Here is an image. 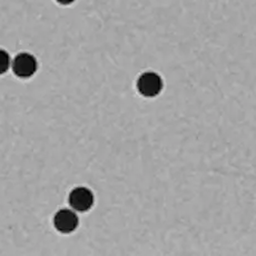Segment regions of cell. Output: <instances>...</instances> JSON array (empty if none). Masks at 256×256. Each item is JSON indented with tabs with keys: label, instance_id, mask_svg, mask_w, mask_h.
I'll return each mask as SVG.
<instances>
[{
	"label": "cell",
	"instance_id": "obj_1",
	"mask_svg": "<svg viewBox=\"0 0 256 256\" xmlns=\"http://www.w3.org/2000/svg\"><path fill=\"white\" fill-rule=\"evenodd\" d=\"M137 90L142 97L154 98L158 96L163 90L164 82L157 72H142L136 82Z\"/></svg>",
	"mask_w": 256,
	"mask_h": 256
},
{
	"label": "cell",
	"instance_id": "obj_2",
	"mask_svg": "<svg viewBox=\"0 0 256 256\" xmlns=\"http://www.w3.org/2000/svg\"><path fill=\"white\" fill-rule=\"evenodd\" d=\"M12 70L14 75L22 80H27L35 75L38 70L36 57L29 52H19L12 59Z\"/></svg>",
	"mask_w": 256,
	"mask_h": 256
},
{
	"label": "cell",
	"instance_id": "obj_3",
	"mask_svg": "<svg viewBox=\"0 0 256 256\" xmlns=\"http://www.w3.org/2000/svg\"><path fill=\"white\" fill-rule=\"evenodd\" d=\"M68 203H70L72 210L78 213H85L92 210L95 203L92 192L85 186H78L72 190L68 196Z\"/></svg>",
	"mask_w": 256,
	"mask_h": 256
},
{
	"label": "cell",
	"instance_id": "obj_4",
	"mask_svg": "<svg viewBox=\"0 0 256 256\" xmlns=\"http://www.w3.org/2000/svg\"><path fill=\"white\" fill-rule=\"evenodd\" d=\"M52 223L57 232L62 234H70L75 232L80 225V218L74 210L62 208L56 212Z\"/></svg>",
	"mask_w": 256,
	"mask_h": 256
},
{
	"label": "cell",
	"instance_id": "obj_5",
	"mask_svg": "<svg viewBox=\"0 0 256 256\" xmlns=\"http://www.w3.org/2000/svg\"><path fill=\"white\" fill-rule=\"evenodd\" d=\"M12 58L4 49L0 48V75H4L12 67Z\"/></svg>",
	"mask_w": 256,
	"mask_h": 256
},
{
	"label": "cell",
	"instance_id": "obj_6",
	"mask_svg": "<svg viewBox=\"0 0 256 256\" xmlns=\"http://www.w3.org/2000/svg\"><path fill=\"white\" fill-rule=\"evenodd\" d=\"M58 4H64V6H68V4H72V2H75V0H56Z\"/></svg>",
	"mask_w": 256,
	"mask_h": 256
}]
</instances>
